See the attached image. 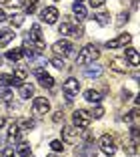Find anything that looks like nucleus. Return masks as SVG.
Wrapping results in <instances>:
<instances>
[{"label": "nucleus", "instance_id": "nucleus-1", "mask_svg": "<svg viewBox=\"0 0 140 157\" xmlns=\"http://www.w3.org/2000/svg\"><path fill=\"white\" fill-rule=\"evenodd\" d=\"M58 33L60 34H66V36L80 38V36H84V28L78 24V20L68 18V20H62V24L58 26Z\"/></svg>", "mask_w": 140, "mask_h": 157}, {"label": "nucleus", "instance_id": "nucleus-2", "mask_svg": "<svg viewBox=\"0 0 140 157\" xmlns=\"http://www.w3.org/2000/svg\"><path fill=\"white\" fill-rule=\"evenodd\" d=\"M98 56H100V51L96 48L94 44H86L84 48L78 52V56H76V65H90V63H94Z\"/></svg>", "mask_w": 140, "mask_h": 157}, {"label": "nucleus", "instance_id": "nucleus-3", "mask_svg": "<svg viewBox=\"0 0 140 157\" xmlns=\"http://www.w3.org/2000/svg\"><path fill=\"white\" fill-rule=\"evenodd\" d=\"M90 121H92L90 113L84 111V109H76L74 115H72V123H74V127H78V129H88V127H90Z\"/></svg>", "mask_w": 140, "mask_h": 157}, {"label": "nucleus", "instance_id": "nucleus-4", "mask_svg": "<svg viewBox=\"0 0 140 157\" xmlns=\"http://www.w3.org/2000/svg\"><path fill=\"white\" fill-rule=\"evenodd\" d=\"M52 51L56 52L58 56H70L74 51V46L70 40H66V38H62V40H56L54 44H52Z\"/></svg>", "mask_w": 140, "mask_h": 157}, {"label": "nucleus", "instance_id": "nucleus-5", "mask_svg": "<svg viewBox=\"0 0 140 157\" xmlns=\"http://www.w3.org/2000/svg\"><path fill=\"white\" fill-rule=\"evenodd\" d=\"M26 38L30 42H34V44L38 46V48H44V40H42V28H40V24H32L30 26V30L26 33Z\"/></svg>", "mask_w": 140, "mask_h": 157}, {"label": "nucleus", "instance_id": "nucleus-6", "mask_svg": "<svg viewBox=\"0 0 140 157\" xmlns=\"http://www.w3.org/2000/svg\"><path fill=\"white\" fill-rule=\"evenodd\" d=\"M100 151L104 153V155L112 157L114 153H116V145H114V139L110 137V135H102L100 137Z\"/></svg>", "mask_w": 140, "mask_h": 157}, {"label": "nucleus", "instance_id": "nucleus-7", "mask_svg": "<svg viewBox=\"0 0 140 157\" xmlns=\"http://www.w3.org/2000/svg\"><path fill=\"white\" fill-rule=\"evenodd\" d=\"M130 40H132V36L128 33H124V34H118L116 38H112V40H108L106 42V48H126L128 44H130Z\"/></svg>", "mask_w": 140, "mask_h": 157}, {"label": "nucleus", "instance_id": "nucleus-8", "mask_svg": "<svg viewBox=\"0 0 140 157\" xmlns=\"http://www.w3.org/2000/svg\"><path fill=\"white\" fill-rule=\"evenodd\" d=\"M78 137H80V129H78V127H74V125L62 127V141H66V143H76Z\"/></svg>", "mask_w": 140, "mask_h": 157}, {"label": "nucleus", "instance_id": "nucleus-9", "mask_svg": "<svg viewBox=\"0 0 140 157\" xmlns=\"http://www.w3.org/2000/svg\"><path fill=\"white\" fill-rule=\"evenodd\" d=\"M62 91L66 93L68 97H72V95H78V91H80V83H78V78L68 77L66 81L62 83Z\"/></svg>", "mask_w": 140, "mask_h": 157}, {"label": "nucleus", "instance_id": "nucleus-10", "mask_svg": "<svg viewBox=\"0 0 140 157\" xmlns=\"http://www.w3.org/2000/svg\"><path fill=\"white\" fill-rule=\"evenodd\" d=\"M32 109H34L36 115H46L50 111V101L46 97H36L34 103H32Z\"/></svg>", "mask_w": 140, "mask_h": 157}, {"label": "nucleus", "instance_id": "nucleus-11", "mask_svg": "<svg viewBox=\"0 0 140 157\" xmlns=\"http://www.w3.org/2000/svg\"><path fill=\"white\" fill-rule=\"evenodd\" d=\"M40 20L46 22V24H54L56 20H58V10H56L54 6H46L40 12Z\"/></svg>", "mask_w": 140, "mask_h": 157}, {"label": "nucleus", "instance_id": "nucleus-12", "mask_svg": "<svg viewBox=\"0 0 140 157\" xmlns=\"http://www.w3.org/2000/svg\"><path fill=\"white\" fill-rule=\"evenodd\" d=\"M34 75H36V78L40 81L42 87H46V89H52V87H54V78L50 77V75H46V71H44V69L36 67V69H34Z\"/></svg>", "mask_w": 140, "mask_h": 157}, {"label": "nucleus", "instance_id": "nucleus-13", "mask_svg": "<svg viewBox=\"0 0 140 157\" xmlns=\"http://www.w3.org/2000/svg\"><path fill=\"white\" fill-rule=\"evenodd\" d=\"M124 59H126V63L128 65H132V67H138L140 65V55H138V51L136 48H126V52H124Z\"/></svg>", "mask_w": 140, "mask_h": 157}, {"label": "nucleus", "instance_id": "nucleus-14", "mask_svg": "<svg viewBox=\"0 0 140 157\" xmlns=\"http://www.w3.org/2000/svg\"><path fill=\"white\" fill-rule=\"evenodd\" d=\"M110 69L112 71H116V73H128V63H126V59H112L110 60Z\"/></svg>", "mask_w": 140, "mask_h": 157}, {"label": "nucleus", "instance_id": "nucleus-15", "mask_svg": "<svg viewBox=\"0 0 140 157\" xmlns=\"http://www.w3.org/2000/svg\"><path fill=\"white\" fill-rule=\"evenodd\" d=\"M96 147L92 143H86V145H82V147H78L76 149V155L78 157H96Z\"/></svg>", "mask_w": 140, "mask_h": 157}, {"label": "nucleus", "instance_id": "nucleus-16", "mask_svg": "<svg viewBox=\"0 0 140 157\" xmlns=\"http://www.w3.org/2000/svg\"><path fill=\"white\" fill-rule=\"evenodd\" d=\"M12 38H14V30H10V28H4V30H0V48L8 46L10 42H12Z\"/></svg>", "mask_w": 140, "mask_h": 157}, {"label": "nucleus", "instance_id": "nucleus-17", "mask_svg": "<svg viewBox=\"0 0 140 157\" xmlns=\"http://www.w3.org/2000/svg\"><path fill=\"white\" fill-rule=\"evenodd\" d=\"M84 99L88 103H94V105H98L100 101H102V93L100 91H94V89H88V91L84 93Z\"/></svg>", "mask_w": 140, "mask_h": 157}, {"label": "nucleus", "instance_id": "nucleus-18", "mask_svg": "<svg viewBox=\"0 0 140 157\" xmlns=\"http://www.w3.org/2000/svg\"><path fill=\"white\" fill-rule=\"evenodd\" d=\"M18 95H20V99H30L32 95H34V85L22 83V85H20V89H18Z\"/></svg>", "mask_w": 140, "mask_h": 157}, {"label": "nucleus", "instance_id": "nucleus-19", "mask_svg": "<svg viewBox=\"0 0 140 157\" xmlns=\"http://www.w3.org/2000/svg\"><path fill=\"white\" fill-rule=\"evenodd\" d=\"M12 77L16 78L18 83H22L24 78L28 77V69H26L24 65H16V67H14V75H12Z\"/></svg>", "mask_w": 140, "mask_h": 157}, {"label": "nucleus", "instance_id": "nucleus-20", "mask_svg": "<svg viewBox=\"0 0 140 157\" xmlns=\"http://www.w3.org/2000/svg\"><path fill=\"white\" fill-rule=\"evenodd\" d=\"M18 137H20L18 125H16V123H10V127H8V143H14V141H18Z\"/></svg>", "mask_w": 140, "mask_h": 157}, {"label": "nucleus", "instance_id": "nucleus-21", "mask_svg": "<svg viewBox=\"0 0 140 157\" xmlns=\"http://www.w3.org/2000/svg\"><path fill=\"white\" fill-rule=\"evenodd\" d=\"M72 12L78 16V20H84L86 18V8L82 6V2H74V4H72Z\"/></svg>", "mask_w": 140, "mask_h": 157}, {"label": "nucleus", "instance_id": "nucleus-22", "mask_svg": "<svg viewBox=\"0 0 140 157\" xmlns=\"http://www.w3.org/2000/svg\"><path fill=\"white\" fill-rule=\"evenodd\" d=\"M10 99H12V87H0V101H4V103H8Z\"/></svg>", "mask_w": 140, "mask_h": 157}, {"label": "nucleus", "instance_id": "nucleus-23", "mask_svg": "<svg viewBox=\"0 0 140 157\" xmlns=\"http://www.w3.org/2000/svg\"><path fill=\"white\" fill-rule=\"evenodd\" d=\"M16 125H18L20 131H32V129H34V121H32V119H20Z\"/></svg>", "mask_w": 140, "mask_h": 157}, {"label": "nucleus", "instance_id": "nucleus-24", "mask_svg": "<svg viewBox=\"0 0 140 157\" xmlns=\"http://www.w3.org/2000/svg\"><path fill=\"white\" fill-rule=\"evenodd\" d=\"M102 67H100V65H94V67H88V69H86L84 71V75H86V77H100V75H102Z\"/></svg>", "mask_w": 140, "mask_h": 157}, {"label": "nucleus", "instance_id": "nucleus-25", "mask_svg": "<svg viewBox=\"0 0 140 157\" xmlns=\"http://www.w3.org/2000/svg\"><path fill=\"white\" fill-rule=\"evenodd\" d=\"M24 56V51L22 48H14V51H8L6 52V59L8 60H20Z\"/></svg>", "mask_w": 140, "mask_h": 157}, {"label": "nucleus", "instance_id": "nucleus-26", "mask_svg": "<svg viewBox=\"0 0 140 157\" xmlns=\"http://www.w3.org/2000/svg\"><path fill=\"white\" fill-rule=\"evenodd\" d=\"M48 63H50L52 67H54V69H58V71H64V69H68V67H66V63H64V59H58V56H54V59H50Z\"/></svg>", "mask_w": 140, "mask_h": 157}, {"label": "nucleus", "instance_id": "nucleus-27", "mask_svg": "<svg viewBox=\"0 0 140 157\" xmlns=\"http://www.w3.org/2000/svg\"><path fill=\"white\" fill-rule=\"evenodd\" d=\"M0 81H2V85H4V87H12V85H20L18 81H16V78L12 77V75H2V77H0Z\"/></svg>", "mask_w": 140, "mask_h": 157}, {"label": "nucleus", "instance_id": "nucleus-28", "mask_svg": "<svg viewBox=\"0 0 140 157\" xmlns=\"http://www.w3.org/2000/svg\"><path fill=\"white\" fill-rule=\"evenodd\" d=\"M94 18H96V22H98L100 26H106V24H110V16H108V12H100V14H96Z\"/></svg>", "mask_w": 140, "mask_h": 157}, {"label": "nucleus", "instance_id": "nucleus-29", "mask_svg": "<svg viewBox=\"0 0 140 157\" xmlns=\"http://www.w3.org/2000/svg\"><path fill=\"white\" fill-rule=\"evenodd\" d=\"M16 155H22V157H26V155H30V145L28 143H20L18 147H16Z\"/></svg>", "mask_w": 140, "mask_h": 157}, {"label": "nucleus", "instance_id": "nucleus-30", "mask_svg": "<svg viewBox=\"0 0 140 157\" xmlns=\"http://www.w3.org/2000/svg\"><path fill=\"white\" fill-rule=\"evenodd\" d=\"M4 4L10 6V8H24L26 0H4Z\"/></svg>", "mask_w": 140, "mask_h": 157}, {"label": "nucleus", "instance_id": "nucleus-31", "mask_svg": "<svg viewBox=\"0 0 140 157\" xmlns=\"http://www.w3.org/2000/svg\"><path fill=\"white\" fill-rule=\"evenodd\" d=\"M50 147H52V151H54V153H60V151H64V145H62V141H58V139H54V141H50Z\"/></svg>", "mask_w": 140, "mask_h": 157}, {"label": "nucleus", "instance_id": "nucleus-32", "mask_svg": "<svg viewBox=\"0 0 140 157\" xmlns=\"http://www.w3.org/2000/svg\"><path fill=\"white\" fill-rule=\"evenodd\" d=\"M24 10H26V14H32L34 10H36V0H26V4H24Z\"/></svg>", "mask_w": 140, "mask_h": 157}, {"label": "nucleus", "instance_id": "nucleus-33", "mask_svg": "<svg viewBox=\"0 0 140 157\" xmlns=\"http://www.w3.org/2000/svg\"><path fill=\"white\" fill-rule=\"evenodd\" d=\"M22 22H24V16H20V14H14V16H10V24H12V28H14V26H20Z\"/></svg>", "mask_w": 140, "mask_h": 157}, {"label": "nucleus", "instance_id": "nucleus-34", "mask_svg": "<svg viewBox=\"0 0 140 157\" xmlns=\"http://www.w3.org/2000/svg\"><path fill=\"white\" fill-rule=\"evenodd\" d=\"M102 115H104V109H102V107H100V105H96L94 109H92V111H90V117H94V119H100V117H102Z\"/></svg>", "mask_w": 140, "mask_h": 157}, {"label": "nucleus", "instance_id": "nucleus-35", "mask_svg": "<svg viewBox=\"0 0 140 157\" xmlns=\"http://www.w3.org/2000/svg\"><path fill=\"white\" fill-rule=\"evenodd\" d=\"M126 153H128V155H138V143H134V141H132V145L126 149Z\"/></svg>", "mask_w": 140, "mask_h": 157}, {"label": "nucleus", "instance_id": "nucleus-36", "mask_svg": "<svg viewBox=\"0 0 140 157\" xmlns=\"http://www.w3.org/2000/svg\"><path fill=\"white\" fill-rule=\"evenodd\" d=\"M52 121H54V123H62V121H64V113L62 111H56L54 115H52Z\"/></svg>", "mask_w": 140, "mask_h": 157}, {"label": "nucleus", "instance_id": "nucleus-37", "mask_svg": "<svg viewBox=\"0 0 140 157\" xmlns=\"http://www.w3.org/2000/svg\"><path fill=\"white\" fill-rule=\"evenodd\" d=\"M124 22H128V12H122L120 16H118V20H116V24H118V26H122Z\"/></svg>", "mask_w": 140, "mask_h": 157}, {"label": "nucleus", "instance_id": "nucleus-38", "mask_svg": "<svg viewBox=\"0 0 140 157\" xmlns=\"http://www.w3.org/2000/svg\"><path fill=\"white\" fill-rule=\"evenodd\" d=\"M14 155H16L14 147H4V151H2V157H14Z\"/></svg>", "mask_w": 140, "mask_h": 157}, {"label": "nucleus", "instance_id": "nucleus-39", "mask_svg": "<svg viewBox=\"0 0 140 157\" xmlns=\"http://www.w3.org/2000/svg\"><path fill=\"white\" fill-rule=\"evenodd\" d=\"M104 2H106V0H88V4H90L92 8H100Z\"/></svg>", "mask_w": 140, "mask_h": 157}, {"label": "nucleus", "instance_id": "nucleus-40", "mask_svg": "<svg viewBox=\"0 0 140 157\" xmlns=\"http://www.w3.org/2000/svg\"><path fill=\"white\" fill-rule=\"evenodd\" d=\"M6 18H8V16H6V12H4V10H2V8H0V22H4Z\"/></svg>", "mask_w": 140, "mask_h": 157}, {"label": "nucleus", "instance_id": "nucleus-41", "mask_svg": "<svg viewBox=\"0 0 140 157\" xmlns=\"http://www.w3.org/2000/svg\"><path fill=\"white\" fill-rule=\"evenodd\" d=\"M4 125H6V119H4V117H0V129H2Z\"/></svg>", "mask_w": 140, "mask_h": 157}, {"label": "nucleus", "instance_id": "nucleus-42", "mask_svg": "<svg viewBox=\"0 0 140 157\" xmlns=\"http://www.w3.org/2000/svg\"><path fill=\"white\" fill-rule=\"evenodd\" d=\"M48 157H60V155H58V153H52V155H48Z\"/></svg>", "mask_w": 140, "mask_h": 157}, {"label": "nucleus", "instance_id": "nucleus-43", "mask_svg": "<svg viewBox=\"0 0 140 157\" xmlns=\"http://www.w3.org/2000/svg\"><path fill=\"white\" fill-rule=\"evenodd\" d=\"M0 65H2V56H0Z\"/></svg>", "mask_w": 140, "mask_h": 157}, {"label": "nucleus", "instance_id": "nucleus-44", "mask_svg": "<svg viewBox=\"0 0 140 157\" xmlns=\"http://www.w3.org/2000/svg\"><path fill=\"white\" fill-rule=\"evenodd\" d=\"M26 157H34V155H26Z\"/></svg>", "mask_w": 140, "mask_h": 157}, {"label": "nucleus", "instance_id": "nucleus-45", "mask_svg": "<svg viewBox=\"0 0 140 157\" xmlns=\"http://www.w3.org/2000/svg\"><path fill=\"white\" fill-rule=\"evenodd\" d=\"M76 2H82V0H76Z\"/></svg>", "mask_w": 140, "mask_h": 157}, {"label": "nucleus", "instance_id": "nucleus-46", "mask_svg": "<svg viewBox=\"0 0 140 157\" xmlns=\"http://www.w3.org/2000/svg\"><path fill=\"white\" fill-rule=\"evenodd\" d=\"M2 2H4V0H2Z\"/></svg>", "mask_w": 140, "mask_h": 157}]
</instances>
